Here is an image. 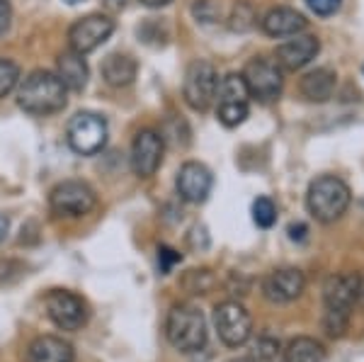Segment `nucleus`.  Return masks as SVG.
<instances>
[{
    "label": "nucleus",
    "instance_id": "nucleus-1",
    "mask_svg": "<svg viewBox=\"0 0 364 362\" xmlns=\"http://www.w3.org/2000/svg\"><path fill=\"white\" fill-rule=\"evenodd\" d=\"M66 85L51 71H32L17 90V105L34 117H49L61 112L66 107Z\"/></svg>",
    "mask_w": 364,
    "mask_h": 362
},
{
    "label": "nucleus",
    "instance_id": "nucleus-2",
    "mask_svg": "<svg viewBox=\"0 0 364 362\" xmlns=\"http://www.w3.org/2000/svg\"><path fill=\"white\" fill-rule=\"evenodd\" d=\"M357 292H360V275L357 272H340L331 275L323 284V302H326V326L328 336L340 338L348 331L352 307L357 304Z\"/></svg>",
    "mask_w": 364,
    "mask_h": 362
},
{
    "label": "nucleus",
    "instance_id": "nucleus-3",
    "mask_svg": "<svg viewBox=\"0 0 364 362\" xmlns=\"http://www.w3.org/2000/svg\"><path fill=\"white\" fill-rule=\"evenodd\" d=\"M166 338L180 353H197L207 346V319L195 304H175L166 319Z\"/></svg>",
    "mask_w": 364,
    "mask_h": 362
},
{
    "label": "nucleus",
    "instance_id": "nucleus-4",
    "mask_svg": "<svg viewBox=\"0 0 364 362\" xmlns=\"http://www.w3.org/2000/svg\"><path fill=\"white\" fill-rule=\"evenodd\" d=\"M306 207L311 217L321 224H333L348 212L350 207V188L336 175H321L309 185Z\"/></svg>",
    "mask_w": 364,
    "mask_h": 362
},
{
    "label": "nucleus",
    "instance_id": "nucleus-5",
    "mask_svg": "<svg viewBox=\"0 0 364 362\" xmlns=\"http://www.w3.org/2000/svg\"><path fill=\"white\" fill-rule=\"evenodd\" d=\"M216 117L224 127H238L250 112V92L243 73H226L216 87Z\"/></svg>",
    "mask_w": 364,
    "mask_h": 362
},
{
    "label": "nucleus",
    "instance_id": "nucleus-6",
    "mask_svg": "<svg viewBox=\"0 0 364 362\" xmlns=\"http://www.w3.org/2000/svg\"><path fill=\"white\" fill-rule=\"evenodd\" d=\"M97 207V195L83 180H63L49 192V209L56 217L78 219Z\"/></svg>",
    "mask_w": 364,
    "mask_h": 362
},
{
    "label": "nucleus",
    "instance_id": "nucleus-7",
    "mask_svg": "<svg viewBox=\"0 0 364 362\" xmlns=\"http://www.w3.org/2000/svg\"><path fill=\"white\" fill-rule=\"evenodd\" d=\"M66 139L78 156H95L107 144V119L95 112L73 115L68 122Z\"/></svg>",
    "mask_w": 364,
    "mask_h": 362
},
{
    "label": "nucleus",
    "instance_id": "nucleus-8",
    "mask_svg": "<svg viewBox=\"0 0 364 362\" xmlns=\"http://www.w3.org/2000/svg\"><path fill=\"white\" fill-rule=\"evenodd\" d=\"M216 87H219V73H216L214 63L197 58L187 66L185 83H182V95L185 102L197 112H207L211 102L216 100Z\"/></svg>",
    "mask_w": 364,
    "mask_h": 362
},
{
    "label": "nucleus",
    "instance_id": "nucleus-9",
    "mask_svg": "<svg viewBox=\"0 0 364 362\" xmlns=\"http://www.w3.org/2000/svg\"><path fill=\"white\" fill-rule=\"evenodd\" d=\"M214 329L224 346L240 348L252 336V316L238 302H221L214 309Z\"/></svg>",
    "mask_w": 364,
    "mask_h": 362
},
{
    "label": "nucleus",
    "instance_id": "nucleus-10",
    "mask_svg": "<svg viewBox=\"0 0 364 362\" xmlns=\"http://www.w3.org/2000/svg\"><path fill=\"white\" fill-rule=\"evenodd\" d=\"M243 80L248 85L250 97H257L260 102H272L279 97L284 78H282V68L274 58L255 56L245 63Z\"/></svg>",
    "mask_w": 364,
    "mask_h": 362
},
{
    "label": "nucleus",
    "instance_id": "nucleus-11",
    "mask_svg": "<svg viewBox=\"0 0 364 362\" xmlns=\"http://www.w3.org/2000/svg\"><path fill=\"white\" fill-rule=\"evenodd\" d=\"M114 32V20L109 15L92 13L80 20H75L68 29V49L85 56L90 51L100 49Z\"/></svg>",
    "mask_w": 364,
    "mask_h": 362
},
{
    "label": "nucleus",
    "instance_id": "nucleus-12",
    "mask_svg": "<svg viewBox=\"0 0 364 362\" xmlns=\"http://www.w3.org/2000/svg\"><path fill=\"white\" fill-rule=\"evenodd\" d=\"M46 316L61 331H80L90 319L87 304L68 289H51L44 299Z\"/></svg>",
    "mask_w": 364,
    "mask_h": 362
},
{
    "label": "nucleus",
    "instance_id": "nucleus-13",
    "mask_svg": "<svg viewBox=\"0 0 364 362\" xmlns=\"http://www.w3.org/2000/svg\"><path fill=\"white\" fill-rule=\"evenodd\" d=\"M262 297L272 304H289L296 302L306 289V277L296 267H277L262 277Z\"/></svg>",
    "mask_w": 364,
    "mask_h": 362
},
{
    "label": "nucleus",
    "instance_id": "nucleus-14",
    "mask_svg": "<svg viewBox=\"0 0 364 362\" xmlns=\"http://www.w3.org/2000/svg\"><path fill=\"white\" fill-rule=\"evenodd\" d=\"M163 149H166V142L163 137L154 129H141L136 137H134L132 144V171L139 178H151L156 175V171L163 163Z\"/></svg>",
    "mask_w": 364,
    "mask_h": 362
},
{
    "label": "nucleus",
    "instance_id": "nucleus-15",
    "mask_svg": "<svg viewBox=\"0 0 364 362\" xmlns=\"http://www.w3.org/2000/svg\"><path fill=\"white\" fill-rule=\"evenodd\" d=\"M175 188H178V195L185 202L202 204L207 202L209 192L214 188V178H211V171L204 163L187 161L180 166L178 178H175Z\"/></svg>",
    "mask_w": 364,
    "mask_h": 362
},
{
    "label": "nucleus",
    "instance_id": "nucleus-16",
    "mask_svg": "<svg viewBox=\"0 0 364 362\" xmlns=\"http://www.w3.org/2000/svg\"><path fill=\"white\" fill-rule=\"evenodd\" d=\"M321 51V44L314 34H294V39L279 44L274 51V61L284 71H299V68L309 66Z\"/></svg>",
    "mask_w": 364,
    "mask_h": 362
},
{
    "label": "nucleus",
    "instance_id": "nucleus-17",
    "mask_svg": "<svg viewBox=\"0 0 364 362\" xmlns=\"http://www.w3.org/2000/svg\"><path fill=\"white\" fill-rule=\"evenodd\" d=\"M306 25L309 20L294 8H272L260 22L267 37H294V34L304 32Z\"/></svg>",
    "mask_w": 364,
    "mask_h": 362
},
{
    "label": "nucleus",
    "instance_id": "nucleus-18",
    "mask_svg": "<svg viewBox=\"0 0 364 362\" xmlns=\"http://www.w3.org/2000/svg\"><path fill=\"white\" fill-rule=\"evenodd\" d=\"M75 350L58 336H39L29 343L27 362H73Z\"/></svg>",
    "mask_w": 364,
    "mask_h": 362
},
{
    "label": "nucleus",
    "instance_id": "nucleus-19",
    "mask_svg": "<svg viewBox=\"0 0 364 362\" xmlns=\"http://www.w3.org/2000/svg\"><path fill=\"white\" fill-rule=\"evenodd\" d=\"M56 75L61 78V83L66 85V90L70 92H80L85 90L90 71H87L85 56L75 54V51H63L56 58Z\"/></svg>",
    "mask_w": 364,
    "mask_h": 362
},
{
    "label": "nucleus",
    "instance_id": "nucleus-20",
    "mask_svg": "<svg viewBox=\"0 0 364 362\" xmlns=\"http://www.w3.org/2000/svg\"><path fill=\"white\" fill-rule=\"evenodd\" d=\"M136 73H139V66L129 54H109L107 58L102 61V78L107 85L112 87H129L136 80Z\"/></svg>",
    "mask_w": 364,
    "mask_h": 362
},
{
    "label": "nucleus",
    "instance_id": "nucleus-21",
    "mask_svg": "<svg viewBox=\"0 0 364 362\" xmlns=\"http://www.w3.org/2000/svg\"><path fill=\"white\" fill-rule=\"evenodd\" d=\"M336 73L331 68H316V71H309L299 83V90L306 97L309 102H328L336 92Z\"/></svg>",
    "mask_w": 364,
    "mask_h": 362
},
{
    "label": "nucleus",
    "instance_id": "nucleus-22",
    "mask_svg": "<svg viewBox=\"0 0 364 362\" xmlns=\"http://www.w3.org/2000/svg\"><path fill=\"white\" fill-rule=\"evenodd\" d=\"M326 360H328L326 348L316 338L301 336L287 343V348L282 350L279 362H326Z\"/></svg>",
    "mask_w": 364,
    "mask_h": 362
},
{
    "label": "nucleus",
    "instance_id": "nucleus-23",
    "mask_svg": "<svg viewBox=\"0 0 364 362\" xmlns=\"http://www.w3.org/2000/svg\"><path fill=\"white\" fill-rule=\"evenodd\" d=\"M255 20H257V15H255V8L248 3V0H238L236 3V8H233V13H231V29L233 32H248V29L255 25Z\"/></svg>",
    "mask_w": 364,
    "mask_h": 362
},
{
    "label": "nucleus",
    "instance_id": "nucleus-24",
    "mask_svg": "<svg viewBox=\"0 0 364 362\" xmlns=\"http://www.w3.org/2000/svg\"><path fill=\"white\" fill-rule=\"evenodd\" d=\"M20 83V66L10 58L0 56V100L8 97Z\"/></svg>",
    "mask_w": 364,
    "mask_h": 362
},
{
    "label": "nucleus",
    "instance_id": "nucleus-25",
    "mask_svg": "<svg viewBox=\"0 0 364 362\" xmlns=\"http://www.w3.org/2000/svg\"><path fill=\"white\" fill-rule=\"evenodd\" d=\"M252 221H255L260 229H269L277 221V207L269 197H257L252 202Z\"/></svg>",
    "mask_w": 364,
    "mask_h": 362
},
{
    "label": "nucleus",
    "instance_id": "nucleus-26",
    "mask_svg": "<svg viewBox=\"0 0 364 362\" xmlns=\"http://www.w3.org/2000/svg\"><path fill=\"white\" fill-rule=\"evenodd\" d=\"M192 13L199 22H216L221 17V5L216 0H197Z\"/></svg>",
    "mask_w": 364,
    "mask_h": 362
},
{
    "label": "nucleus",
    "instance_id": "nucleus-27",
    "mask_svg": "<svg viewBox=\"0 0 364 362\" xmlns=\"http://www.w3.org/2000/svg\"><path fill=\"white\" fill-rule=\"evenodd\" d=\"M25 275V265L17 260H0V284H10L17 282Z\"/></svg>",
    "mask_w": 364,
    "mask_h": 362
},
{
    "label": "nucleus",
    "instance_id": "nucleus-28",
    "mask_svg": "<svg viewBox=\"0 0 364 362\" xmlns=\"http://www.w3.org/2000/svg\"><path fill=\"white\" fill-rule=\"evenodd\" d=\"M306 5H309V10H311L314 15H318V17H331V15H336L338 10H340L343 0H306Z\"/></svg>",
    "mask_w": 364,
    "mask_h": 362
},
{
    "label": "nucleus",
    "instance_id": "nucleus-29",
    "mask_svg": "<svg viewBox=\"0 0 364 362\" xmlns=\"http://www.w3.org/2000/svg\"><path fill=\"white\" fill-rule=\"evenodd\" d=\"M178 260H180V253H178V250H173V248H168V246H161V248H158V265H161V270H163V272H170V267H173Z\"/></svg>",
    "mask_w": 364,
    "mask_h": 362
},
{
    "label": "nucleus",
    "instance_id": "nucleus-30",
    "mask_svg": "<svg viewBox=\"0 0 364 362\" xmlns=\"http://www.w3.org/2000/svg\"><path fill=\"white\" fill-rule=\"evenodd\" d=\"M10 22H13V10H10L8 0H0V37L10 29Z\"/></svg>",
    "mask_w": 364,
    "mask_h": 362
},
{
    "label": "nucleus",
    "instance_id": "nucleus-31",
    "mask_svg": "<svg viewBox=\"0 0 364 362\" xmlns=\"http://www.w3.org/2000/svg\"><path fill=\"white\" fill-rule=\"evenodd\" d=\"M10 233V219L5 217V214H0V246H3V241L8 238Z\"/></svg>",
    "mask_w": 364,
    "mask_h": 362
},
{
    "label": "nucleus",
    "instance_id": "nucleus-32",
    "mask_svg": "<svg viewBox=\"0 0 364 362\" xmlns=\"http://www.w3.org/2000/svg\"><path fill=\"white\" fill-rule=\"evenodd\" d=\"M105 8L112 10V13H119V10L127 8V0H105Z\"/></svg>",
    "mask_w": 364,
    "mask_h": 362
},
{
    "label": "nucleus",
    "instance_id": "nucleus-33",
    "mask_svg": "<svg viewBox=\"0 0 364 362\" xmlns=\"http://www.w3.org/2000/svg\"><path fill=\"white\" fill-rule=\"evenodd\" d=\"M168 3H173V0H141V5H146V8H163Z\"/></svg>",
    "mask_w": 364,
    "mask_h": 362
},
{
    "label": "nucleus",
    "instance_id": "nucleus-34",
    "mask_svg": "<svg viewBox=\"0 0 364 362\" xmlns=\"http://www.w3.org/2000/svg\"><path fill=\"white\" fill-rule=\"evenodd\" d=\"M357 302L364 307V275H360V292H357Z\"/></svg>",
    "mask_w": 364,
    "mask_h": 362
},
{
    "label": "nucleus",
    "instance_id": "nucleus-35",
    "mask_svg": "<svg viewBox=\"0 0 364 362\" xmlns=\"http://www.w3.org/2000/svg\"><path fill=\"white\" fill-rule=\"evenodd\" d=\"M228 362H260V360H255V358H233V360H228Z\"/></svg>",
    "mask_w": 364,
    "mask_h": 362
},
{
    "label": "nucleus",
    "instance_id": "nucleus-36",
    "mask_svg": "<svg viewBox=\"0 0 364 362\" xmlns=\"http://www.w3.org/2000/svg\"><path fill=\"white\" fill-rule=\"evenodd\" d=\"M63 3H68V5H78V3H83V0H63Z\"/></svg>",
    "mask_w": 364,
    "mask_h": 362
}]
</instances>
